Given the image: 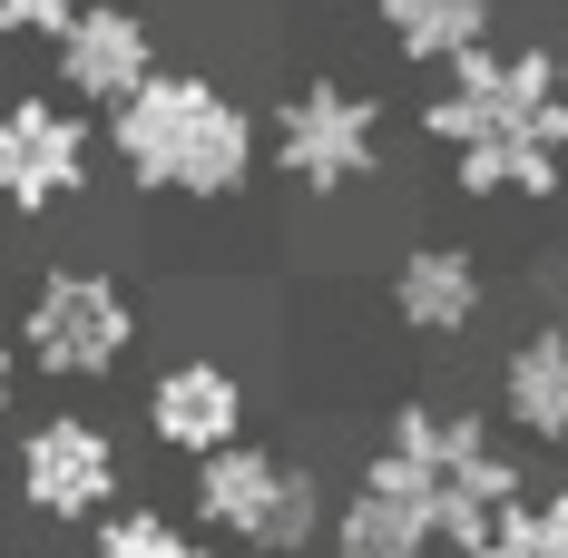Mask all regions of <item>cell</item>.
Listing matches in <instances>:
<instances>
[{
	"mask_svg": "<svg viewBox=\"0 0 568 558\" xmlns=\"http://www.w3.org/2000/svg\"><path fill=\"white\" fill-rule=\"evenodd\" d=\"M422 138L442 148L460 196L480 206H539V196H568V89L549 40H519V50H470L442 69V89L422 99Z\"/></svg>",
	"mask_w": 568,
	"mask_h": 558,
	"instance_id": "obj_1",
	"label": "cell"
},
{
	"mask_svg": "<svg viewBox=\"0 0 568 558\" xmlns=\"http://www.w3.org/2000/svg\"><path fill=\"white\" fill-rule=\"evenodd\" d=\"M99 148H109V168L138 196L226 206V196H245V176L265 168V118L245 109L226 79H206V69H148L99 118Z\"/></svg>",
	"mask_w": 568,
	"mask_h": 558,
	"instance_id": "obj_2",
	"label": "cell"
},
{
	"mask_svg": "<svg viewBox=\"0 0 568 558\" xmlns=\"http://www.w3.org/2000/svg\"><path fill=\"white\" fill-rule=\"evenodd\" d=\"M186 519L235 558H304V549H324L334 490L294 450L226 442V450H206V460H186Z\"/></svg>",
	"mask_w": 568,
	"mask_h": 558,
	"instance_id": "obj_3",
	"label": "cell"
},
{
	"mask_svg": "<svg viewBox=\"0 0 568 558\" xmlns=\"http://www.w3.org/2000/svg\"><path fill=\"white\" fill-rule=\"evenodd\" d=\"M383 450H393L402 470L432 490V509H442V549H470V539H480V529L529 490V480H519L510 432H500L490 412H470V402H432V392L393 402Z\"/></svg>",
	"mask_w": 568,
	"mask_h": 558,
	"instance_id": "obj_4",
	"label": "cell"
},
{
	"mask_svg": "<svg viewBox=\"0 0 568 558\" xmlns=\"http://www.w3.org/2000/svg\"><path fill=\"white\" fill-rule=\"evenodd\" d=\"M138 334H148V314H138V294L109 265H50L30 284V304H20V363L50 373V383H109V373H128Z\"/></svg>",
	"mask_w": 568,
	"mask_h": 558,
	"instance_id": "obj_5",
	"label": "cell"
},
{
	"mask_svg": "<svg viewBox=\"0 0 568 558\" xmlns=\"http://www.w3.org/2000/svg\"><path fill=\"white\" fill-rule=\"evenodd\" d=\"M265 168L304 196H343V186H373L383 168V99L353 89V79H304L284 89L265 118Z\"/></svg>",
	"mask_w": 568,
	"mask_h": 558,
	"instance_id": "obj_6",
	"label": "cell"
},
{
	"mask_svg": "<svg viewBox=\"0 0 568 558\" xmlns=\"http://www.w3.org/2000/svg\"><path fill=\"white\" fill-rule=\"evenodd\" d=\"M10 500L30 509V519H50V529H89V519H109L118 490H128V450H118L109 422H89V412H40L20 442H10Z\"/></svg>",
	"mask_w": 568,
	"mask_h": 558,
	"instance_id": "obj_7",
	"label": "cell"
},
{
	"mask_svg": "<svg viewBox=\"0 0 568 558\" xmlns=\"http://www.w3.org/2000/svg\"><path fill=\"white\" fill-rule=\"evenodd\" d=\"M99 158H109L99 118L79 99H50V89L0 99V216H59V206H79Z\"/></svg>",
	"mask_w": 568,
	"mask_h": 558,
	"instance_id": "obj_8",
	"label": "cell"
},
{
	"mask_svg": "<svg viewBox=\"0 0 568 558\" xmlns=\"http://www.w3.org/2000/svg\"><path fill=\"white\" fill-rule=\"evenodd\" d=\"M324 558H442V509L383 442H373V460L353 470V490L324 519Z\"/></svg>",
	"mask_w": 568,
	"mask_h": 558,
	"instance_id": "obj_9",
	"label": "cell"
},
{
	"mask_svg": "<svg viewBox=\"0 0 568 558\" xmlns=\"http://www.w3.org/2000/svg\"><path fill=\"white\" fill-rule=\"evenodd\" d=\"M50 69H59V99H79L89 118H109L148 69H168L158 59V30H148V10H128V0H89L69 30L50 40Z\"/></svg>",
	"mask_w": 568,
	"mask_h": 558,
	"instance_id": "obj_10",
	"label": "cell"
},
{
	"mask_svg": "<svg viewBox=\"0 0 568 558\" xmlns=\"http://www.w3.org/2000/svg\"><path fill=\"white\" fill-rule=\"evenodd\" d=\"M245 412H255V392L235 363L216 353H176L168 373L148 383V442L176 450V460H206V450L245 442Z\"/></svg>",
	"mask_w": 568,
	"mask_h": 558,
	"instance_id": "obj_11",
	"label": "cell"
},
{
	"mask_svg": "<svg viewBox=\"0 0 568 558\" xmlns=\"http://www.w3.org/2000/svg\"><path fill=\"white\" fill-rule=\"evenodd\" d=\"M490 314V265L460 245V235H422L393 255V324L422 343H460Z\"/></svg>",
	"mask_w": 568,
	"mask_h": 558,
	"instance_id": "obj_12",
	"label": "cell"
},
{
	"mask_svg": "<svg viewBox=\"0 0 568 558\" xmlns=\"http://www.w3.org/2000/svg\"><path fill=\"white\" fill-rule=\"evenodd\" d=\"M500 432L568 450V324H529L500 353Z\"/></svg>",
	"mask_w": 568,
	"mask_h": 558,
	"instance_id": "obj_13",
	"label": "cell"
},
{
	"mask_svg": "<svg viewBox=\"0 0 568 558\" xmlns=\"http://www.w3.org/2000/svg\"><path fill=\"white\" fill-rule=\"evenodd\" d=\"M373 20H383V50L402 69H452V59L490 50V20H500V0H373Z\"/></svg>",
	"mask_w": 568,
	"mask_h": 558,
	"instance_id": "obj_14",
	"label": "cell"
},
{
	"mask_svg": "<svg viewBox=\"0 0 568 558\" xmlns=\"http://www.w3.org/2000/svg\"><path fill=\"white\" fill-rule=\"evenodd\" d=\"M89 558H216V549H206V529L186 509L118 500L109 519H89Z\"/></svg>",
	"mask_w": 568,
	"mask_h": 558,
	"instance_id": "obj_15",
	"label": "cell"
},
{
	"mask_svg": "<svg viewBox=\"0 0 568 558\" xmlns=\"http://www.w3.org/2000/svg\"><path fill=\"white\" fill-rule=\"evenodd\" d=\"M452 558H568V490H519V500Z\"/></svg>",
	"mask_w": 568,
	"mask_h": 558,
	"instance_id": "obj_16",
	"label": "cell"
},
{
	"mask_svg": "<svg viewBox=\"0 0 568 558\" xmlns=\"http://www.w3.org/2000/svg\"><path fill=\"white\" fill-rule=\"evenodd\" d=\"M89 0H0V40H59Z\"/></svg>",
	"mask_w": 568,
	"mask_h": 558,
	"instance_id": "obj_17",
	"label": "cell"
},
{
	"mask_svg": "<svg viewBox=\"0 0 568 558\" xmlns=\"http://www.w3.org/2000/svg\"><path fill=\"white\" fill-rule=\"evenodd\" d=\"M20 373H30V363H20V334H0V422L20 412Z\"/></svg>",
	"mask_w": 568,
	"mask_h": 558,
	"instance_id": "obj_18",
	"label": "cell"
},
{
	"mask_svg": "<svg viewBox=\"0 0 568 558\" xmlns=\"http://www.w3.org/2000/svg\"><path fill=\"white\" fill-rule=\"evenodd\" d=\"M549 59H559V89H568V30H559V40H549Z\"/></svg>",
	"mask_w": 568,
	"mask_h": 558,
	"instance_id": "obj_19",
	"label": "cell"
},
{
	"mask_svg": "<svg viewBox=\"0 0 568 558\" xmlns=\"http://www.w3.org/2000/svg\"><path fill=\"white\" fill-rule=\"evenodd\" d=\"M0 558H20V549H10V529H0Z\"/></svg>",
	"mask_w": 568,
	"mask_h": 558,
	"instance_id": "obj_20",
	"label": "cell"
},
{
	"mask_svg": "<svg viewBox=\"0 0 568 558\" xmlns=\"http://www.w3.org/2000/svg\"><path fill=\"white\" fill-rule=\"evenodd\" d=\"M0 500H10V470H0Z\"/></svg>",
	"mask_w": 568,
	"mask_h": 558,
	"instance_id": "obj_21",
	"label": "cell"
}]
</instances>
